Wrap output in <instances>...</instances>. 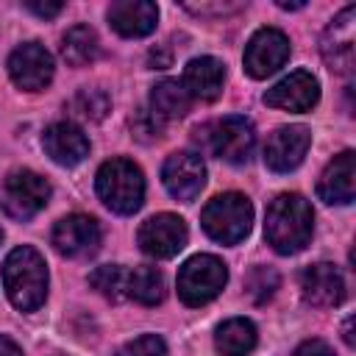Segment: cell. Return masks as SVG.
Here are the masks:
<instances>
[{"mask_svg": "<svg viewBox=\"0 0 356 356\" xmlns=\"http://www.w3.org/2000/svg\"><path fill=\"white\" fill-rule=\"evenodd\" d=\"M314 231V211L309 200L298 192H284L267 206L264 236L275 253H298L309 245Z\"/></svg>", "mask_w": 356, "mask_h": 356, "instance_id": "obj_1", "label": "cell"}, {"mask_svg": "<svg viewBox=\"0 0 356 356\" xmlns=\"http://www.w3.org/2000/svg\"><path fill=\"white\" fill-rule=\"evenodd\" d=\"M3 286L19 312H33L47 298V267L39 250L22 245L3 261Z\"/></svg>", "mask_w": 356, "mask_h": 356, "instance_id": "obj_2", "label": "cell"}, {"mask_svg": "<svg viewBox=\"0 0 356 356\" xmlns=\"http://www.w3.org/2000/svg\"><path fill=\"white\" fill-rule=\"evenodd\" d=\"M95 189L114 214H134L145 200V175L128 159H108L97 170Z\"/></svg>", "mask_w": 356, "mask_h": 356, "instance_id": "obj_3", "label": "cell"}, {"mask_svg": "<svg viewBox=\"0 0 356 356\" xmlns=\"http://www.w3.org/2000/svg\"><path fill=\"white\" fill-rule=\"evenodd\" d=\"M203 231L220 245H236L250 234L253 206L239 192H222L211 197L200 214Z\"/></svg>", "mask_w": 356, "mask_h": 356, "instance_id": "obj_4", "label": "cell"}, {"mask_svg": "<svg viewBox=\"0 0 356 356\" xmlns=\"http://www.w3.org/2000/svg\"><path fill=\"white\" fill-rule=\"evenodd\" d=\"M228 281V270L222 259L211 253H197L184 261L178 270V295L186 306H203L214 300Z\"/></svg>", "mask_w": 356, "mask_h": 356, "instance_id": "obj_5", "label": "cell"}, {"mask_svg": "<svg viewBox=\"0 0 356 356\" xmlns=\"http://www.w3.org/2000/svg\"><path fill=\"white\" fill-rule=\"evenodd\" d=\"M197 142L222 161L245 164L256 145V131L245 117H222L211 125L197 128Z\"/></svg>", "mask_w": 356, "mask_h": 356, "instance_id": "obj_6", "label": "cell"}, {"mask_svg": "<svg viewBox=\"0 0 356 356\" xmlns=\"http://www.w3.org/2000/svg\"><path fill=\"white\" fill-rule=\"evenodd\" d=\"M50 200V184L33 170H11L0 186V206L14 220L36 217Z\"/></svg>", "mask_w": 356, "mask_h": 356, "instance_id": "obj_7", "label": "cell"}, {"mask_svg": "<svg viewBox=\"0 0 356 356\" xmlns=\"http://www.w3.org/2000/svg\"><path fill=\"white\" fill-rule=\"evenodd\" d=\"M289 58V39L278 28H259L245 47V72L250 78H267Z\"/></svg>", "mask_w": 356, "mask_h": 356, "instance_id": "obj_8", "label": "cell"}, {"mask_svg": "<svg viewBox=\"0 0 356 356\" xmlns=\"http://www.w3.org/2000/svg\"><path fill=\"white\" fill-rule=\"evenodd\" d=\"M161 181H164V189L175 197V200H195L206 184V164L197 153L192 150H178V153H170L164 167H161Z\"/></svg>", "mask_w": 356, "mask_h": 356, "instance_id": "obj_9", "label": "cell"}, {"mask_svg": "<svg viewBox=\"0 0 356 356\" xmlns=\"http://www.w3.org/2000/svg\"><path fill=\"white\" fill-rule=\"evenodd\" d=\"M8 75L25 92H42L53 81V56L39 42H25L8 56Z\"/></svg>", "mask_w": 356, "mask_h": 356, "instance_id": "obj_10", "label": "cell"}, {"mask_svg": "<svg viewBox=\"0 0 356 356\" xmlns=\"http://www.w3.org/2000/svg\"><path fill=\"white\" fill-rule=\"evenodd\" d=\"M356 8L345 6L334 22L325 28L323 39H320V53L325 58V64L337 72H350L353 70V58H356Z\"/></svg>", "mask_w": 356, "mask_h": 356, "instance_id": "obj_11", "label": "cell"}, {"mask_svg": "<svg viewBox=\"0 0 356 356\" xmlns=\"http://www.w3.org/2000/svg\"><path fill=\"white\" fill-rule=\"evenodd\" d=\"M53 248L67 259L92 256L100 248V225L89 214H67L53 228Z\"/></svg>", "mask_w": 356, "mask_h": 356, "instance_id": "obj_12", "label": "cell"}, {"mask_svg": "<svg viewBox=\"0 0 356 356\" xmlns=\"http://www.w3.org/2000/svg\"><path fill=\"white\" fill-rule=\"evenodd\" d=\"M186 222L178 214H156L142 222L136 239L139 248L153 259H172L186 245Z\"/></svg>", "mask_w": 356, "mask_h": 356, "instance_id": "obj_13", "label": "cell"}, {"mask_svg": "<svg viewBox=\"0 0 356 356\" xmlns=\"http://www.w3.org/2000/svg\"><path fill=\"white\" fill-rule=\"evenodd\" d=\"M309 145H312V134L306 125L275 128L264 145V164L273 172H289L303 161Z\"/></svg>", "mask_w": 356, "mask_h": 356, "instance_id": "obj_14", "label": "cell"}, {"mask_svg": "<svg viewBox=\"0 0 356 356\" xmlns=\"http://www.w3.org/2000/svg\"><path fill=\"white\" fill-rule=\"evenodd\" d=\"M320 100V83L312 72L295 70L264 92V103L284 111H312Z\"/></svg>", "mask_w": 356, "mask_h": 356, "instance_id": "obj_15", "label": "cell"}, {"mask_svg": "<svg viewBox=\"0 0 356 356\" xmlns=\"http://www.w3.org/2000/svg\"><path fill=\"white\" fill-rule=\"evenodd\" d=\"M300 298L314 306V309H331V306H339L342 298H345V281H342V273L328 264V261H317V264H309L303 273H300Z\"/></svg>", "mask_w": 356, "mask_h": 356, "instance_id": "obj_16", "label": "cell"}, {"mask_svg": "<svg viewBox=\"0 0 356 356\" xmlns=\"http://www.w3.org/2000/svg\"><path fill=\"white\" fill-rule=\"evenodd\" d=\"M317 195L325 203H337V206H348L356 195V156L353 150H342L339 156H334L328 161V167L323 170L320 181H317Z\"/></svg>", "mask_w": 356, "mask_h": 356, "instance_id": "obj_17", "label": "cell"}, {"mask_svg": "<svg viewBox=\"0 0 356 356\" xmlns=\"http://www.w3.org/2000/svg\"><path fill=\"white\" fill-rule=\"evenodd\" d=\"M42 147L61 167H75V164H81L89 156V139L72 122H53V125H47L44 134H42Z\"/></svg>", "mask_w": 356, "mask_h": 356, "instance_id": "obj_18", "label": "cell"}, {"mask_svg": "<svg viewBox=\"0 0 356 356\" xmlns=\"http://www.w3.org/2000/svg\"><path fill=\"white\" fill-rule=\"evenodd\" d=\"M108 17V25L125 36V39H139V36H147L156 22H159V8L156 3L150 0H117L108 6L106 11Z\"/></svg>", "mask_w": 356, "mask_h": 356, "instance_id": "obj_19", "label": "cell"}, {"mask_svg": "<svg viewBox=\"0 0 356 356\" xmlns=\"http://www.w3.org/2000/svg\"><path fill=\"white\" fill-rule=\"evenodd\" d=\"M184 89L189 92L192 100H203V103H211L220 97L222 92V83H225V64L211 58V56H200V58H192L184 70Z\"/></svg>", "mask_w": 356, "mask_h": 356, "instance_id": "obj_20", "label": "cell"}, {"mask_svg": "<svg viewBox=\"0 0 356 356\" xmlns=\"http://www.w3.org/2000/svg\"><path fill=\"white\" fill-rule=\"evenodd\" d=\"M189 106H192V97H189V92L184 89L181 81H170L167 78V81L156 83L153 92H150V108H153L150 114L159 117L161 122L184 117L189 111Z\"/></svg>", "mask_w": 356, "mask_h": 356, "instance_id": "obj_21", "label": "cell"}, {"mask_svg": "<svg viewBox=\"0 0 356 356\" xmlns=\"http://www.w3.org/2000/svg\"><path fill=\"white\" fill-rule=\"evenodd\" d=\"M214 345L222 356H248L256 348V325L245 317H231L217 328Z\"/></svg>", "mask_w": 356, "mask_h": 356, "instance_id": "obj_22", "label": "cell"}, {"mask_svg": "<svg viewBox=\"0 0 356 356\" xmlns=\"http://www.w3.org/2000/svg\"><path fill=\"white\" fill-rule=\"evenodd\" d=\"M61 56L70 67H86L100 56V39L89 25H72L61 39Z\"/></svg>", "mask_w": 356, "mask_h": 356, "instance_id": "obj_23", "label": "cell"}, {"mask_svg": "<svg viewBox=\"0 0 356 356\" xmlns=\"http://www.w3.org/2000/svg\"><path fill=\"white\" fill-rule=\"evenodd\" d=\"M128 298L142 306H156L164 300V275L156 267H136L128 270Z\"/></svg>", "mask_w": 356, "mask_h": 356, "instance_id": "obj_24", "label": "cell"}, {"mask_svg": "<svg viewBox=\"0 0 356 356\" xmlns=\"http://www.w3.org/2000/svg\"><path fill=\"white\" fill-rule=\"evenodd\" d=\"M89 284L111 303L128 300V270L120 264H103L89 275Z\"/></svg>", "mask_w": 356, "mask_h": 356, "instance_id": "obj_25", "label": "cell"}, {"mask_svg": "<svg viewBox=\"0 0 356 356\" xmlns=\"http://www.w3.org/2000/svg\"><path fill=\"white\" fill-rule=\"evenodd\" d=\"M111 108V100L103 89H81L72 97V111L89 122H100Z\"/></svg>", "mask_w": 356, "mask_h": 356, "instance_id": "obj_26", "label": "cell"}, {"mask_svg": "<svg viewBox=\"0 0 356 356\" xmlns=\"http://www.w3.org/2000/svg\"><path fill=\"white\" fill-rule=\"evenodd\" d=\"M245 289H248V295H250L253 303L270 300L273 292L278 289V275H275V270H270V267H253V270L248 273V278H245Z\"/></svg>", "mask_w": 356, "mask_h": 356, "instance_id": "obj_27", "label": "cell"}, {"mask_svg": "<svg viewBox=\"0 0 356 356\" xmlns=\"http://www.w3.org/2000/svg\"><path fill=\"white\" fill-rule=\"evenodd\" d=\"M117 356H170V353H167V345H164L161 337H156V334H142V337L125 342Z\"/></svg>", "mask_w": 356, "mask_h": 356, "instance_id": "obj_28", "label": "cell"}, {"mask_svg": "<svg viewBox=\"0 0 356 356\" xmlns=\"http://www.w3.org/2000/svg\"><path fill=\"white\" fill-rule=\"evenodd\" d=\"M292 356H334V350H331L328 342H323V339H306L303 345L295 348Z\"/></svg>", "mask_w": 356, "mask_h": 356, "instance_id": "obj_29", "label": "cell"}, {"mask_svg": "<svg viewBox=\"0 0 356 356\" xmlns=\"http://www.w3.org/2000/svg\"><path fill=\"white\" fill-rule=\"evenodd\" d=\"M33 14H39V17H44V19H50V17H56V14H61V3H25Z\"/></svg>", "mask_w": 356, "mask_h": 356, "instance_id": "obj_30", "label": "cell"}, {"mask_svg": "<svg viewBox=\"0 0 356 356\" xmlns=\"http://www.w3.org/2000/svg\"><path fill=\"white\" fill-rule=\"evenodd\" d=\"M0 356H22V350H19V345L11 337L0 334Z\"/></svg>", "mask_w": 356, "mask_h": 356, "instance_id": "obj_31", "label": "cell"}, {"mask_svg": "<svg viewBox=\"0 0 356 356\" xmlns=\"http://www.w3.org/2000/svg\"><path fill=\"white\" fill-rule=\"evenodd\" d=\"M342 337H345V342L353 348V317H348L345 320V328H342Z\"/></svg>", "mask_w": 356, "mask_h": 356, "instance_id": "obj_32", "label": "cell"}, {"mask_svg": "<svg viewBox=\"0 0 356 356\" xmlns=\"http://www.w3.org/2000/svg\"><path fill=\"white\" fill-rule=\"evenodd\" d=\"M281 8H303V3H278Z\"/></svg>", "mask_w": 356, "mask_h": 356, "instance_id": "obj_33", "label": "cell"}, {"mask_svg": "<svg viewBox=\"0 0 356 356\" xmlns=\"http://www.w3.org/2000/svg\"><path fill=\"white\" fill-rule=\"evenodd\" d=\"M0 239H3V231H0Z\"/></svg>", "mask_w": 356, "mask_h": 356, "instance_id": "obj_34", "label": "cell"}]
</instances>
